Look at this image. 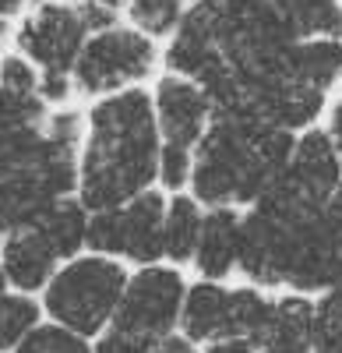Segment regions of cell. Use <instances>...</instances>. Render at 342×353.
<instances>
[{
	"mask_svg": "<svg viewBox=\"0 0 342 353\" xmlns=\"http://www.w3.org/2000/svg\"><path fill=\"white\" fill-rule=\"evenodd\" d=\"M159 117L156 103L141 88L109 96L92 110V134L81 163L85 209H117L149 191L159 176Z\"/></svg>",
	"mask_w": 342,
	"mask_h": 353,
	"instance_id": "obj_1",
	"label": "cell"
},
{
	"mask_svg": "<svg viewBox=\"0 0 342 353\" xmlns=\"http://www.w3.org/2000/svg\"><path fill=\"white\" fill-rule=\"evenodd\" d=\"M265 121L250 110L237 106L230 113H212V128L197 141V156L191 170L194 194L209 205H230V201H258L275 173L258 156V128Z\"/></svg>",
	"mask_w": 342,
	"mask_h": 353,
	"instance_id": "obj_2",
	"label": "cell"
},
{
	"mask_svg": "<svg viewBox=\"0 0 342 353\" xmlns=\"http://www.w3.org/2000/svg\"><path fill=\"white\" fill-rule=\"evenodd\" d=\"M127 290V272L117 261L106 258H81L71 261L46 290V311L64 321L78 336L99 332L117 314L120 297Z\"/></svg>",
	"mask_w": 342,
	"mask_h": 353,
	"instance_id": "obj_3",
	"label": "cell"
},
{
	"mask_svg": "<svg viewBox=\"0 0 342 353\" xmlns=\"http://www.w3.org/2000/svg\"><path fill=\"white\" fill-rule=\"evenodd\" d=\"M180 307H184V279L173 269L156 265V269L138 272L127 283L109 332L127 336L131 343L145 350H156L173 329Z\"/></svg>",
	"mask_w": 342,
	"mask_h": 353,
	"instance_id": "obj_4",
	"label": "cell"
},
{
	"mask_svg": "<svg viewBox=\"0 0 342 353\" xmlns=\"http://www.w3.org/2000/svg\"><path fill=\"white\" fill-rule=\"evenodd\" d=\"M152 64H156V46L149 36L134 32V28H103L85 43L74 64V81L85 96H99L145 78Z\"/></svg>",
	"mask_w": 342,
	"mask_h": 353,
	"instance_id": "obj_5",
	"label": "cell"
},
{
	"mask_svg": "<svg viewBox=\"0 0 342 353\" xmlns=\"http://www.w3.org/2000/svg\"><path fill=\"white\" fill-rule=\"evenodd\" d=\"M89 21H85L81 8H67V4H43L36 14H28L18 28V46L21 53H28L36 64H43V71L53 74H71V68L78 64V57L89 43Z\"/></svg>",
	"mask_w": 342,
	"mask_h": 353,
	"instance_id": "obj_6",
	"label": "cell"
},
{
	"mask_svg": "<svg viewBox=\"0 0 342 353\" xmlns=\"http://www.w3.org/2000/svg\"><path fill=\"white\" fill-rule=\"evenodd\" d=\"M222 28H226V8L222 0H194V8L180 18L177 36L166 50V64L184 78H202L215 64L226 61L222 53Z\"/></svg>",
	"mask_w": 342,
	"mask_h": 353,
	"instance_id": "obj_7",
	"label": "cell"
},
{
	"mask_svg": "<svg viewBox=\"0 0 342 353\" xmlns=\"http://www.w3.org/2000/svg\"><path fill=\"white\" fill-rule=\"evenodd\" d=\"M156 117H159L162 145L194 149L202 141V134L209 131L212 103L202 92V85L184 81V78H162L156 88Z\"/></svg>",
	"mask_w": 342,
	"mask_h": 353,
	"instance_id": "obj_8",
	"label": "cell"
},
{
	"mask_svg": "<svg viewBox=\"0 0 342 353\" xmlns=\"http://www.w3.org/2000/svg\"><path fill=\"white\" fill-rule=\"evenodd\" d=\"M286 248H290V226L268 216L265 209H254L240 219V269L258 283H282L286 269Z\"/></svg>",
	"mask_w": 342,
	"mask_h": 353,
	"instance_id": "obj_9",
	"label": "cell"
},
{
	"mask_svg": "<svg viewBox=\"0 0 342 353\" xmlns=\"http://www.w3.org/2000/svg\"><path fill=\"white\" fill-rule=\"evenodd\" d=\"M293 184L318 205H328L335 188L342 184V156L328 131H307L297 141V152L286 166Z\"/></svg>",
	"mask_w": 342,
	"mask_h": 353,
	"instance_id": "obj_10",
	"label": "cell"
},
{
	"mask_svg": "<svg viewBox=\"0 0 342 353\" xmlns=\"http://www.w3.org/2000/svg\"><path fill=\"white\" fill-rule=\"evenodd\" d=\"M61 201L36 170H21L11 176H0V226L18 233V230H32L39 219Z\"/></svg>",
	"mask_w": 342,
	"mask_h": 353,
	"instance_id": "obj_11",
	"label": "cell"
},
{
	"mask_svg": "<svg viewBox=\"0 0 342 353\" xmlns=\"http://www.w3.org/2000/svg\"><path fill=\"white\" fill-rule=\"evenodd\" d=\"M166 201L156 191H141L124 205V254L134 261H156L166 254L162 248Z\"/></svg>",
	"mask_w": 342,
	"mask_h": 353,
	"instance_id": "obj_12",
	"label": "cell"
},
{
	"mask_svg": "<svg viewBox=\"0 0 342 353\" xmlns=\"http://www.w3.org/2000/svg\"><path fill=\"white\" fill-rule=\"evenodd\" d=\"M237 254H240V216L226 209V205H215L205 216L202 237H197V251H194L197 269L209 279H222L237 265Z\"/></svg>",
	"mask_w": 342,
	"mask_h": 353,
	"instance_id": "obj_13",
	"label": "cell"
},
{
	"mask_svg": "<svg viewBox=\"0 0 342 353\" xmlns=\"http://www.w3.org/2000/svg\"><path fill=\"white\" fill-rule=\"evenodd\" d=\"M233 332V293L215 283H202L184 301V336L187 339H222Z\"/></svg>",
	"mask_w": 342,
	"mask_h": 353,
	"instance_id": "obj_14",
	"label": "cell"
},
{
	"mask_svg": "<svg viewBox=\"0 0 342 353\" xmlns=\"http://www.w3.org/2000/svg\"><path fill=\"white\" fill-rule=\"evenodd\" d=\"M53 261H56V251L36 226L11 233V241L4 244V272L21 290H39L53 272Z\"/></svg>",
	"mask_w": 342,
	"mask_h": 353,
	"instance_id": "obj_15",
	"label": "cell"
},
{
	"mask_svg": "<svg viewBox=\"0 0 342 353\" xmlns=\"http://www.w3.org/2000/svg\"><path fill=\"white\" fill-rule=\"evenodd\" d=\"M286 78L314 88H332L342 78V39L314 36V39L293 43L286 61Z\"/></svg>",
	"mask_w": 342,
	"mask_h": 353,
	"instance_id": "obj_16",
	"label": "cell"
},
{
	"mask_svg": "<svg viewBox=\"0 0 342 353\" xmlns=\"http://www.w3.org/2000/svg\"><path fill=\"white\" fill-rule=\"evenodd\" d=\"M36 230L50 241V248L56 251V258L74 254L81 244H89V216H85V201H67V198H61V201H56L53 209L39 219Z\"/></svg>",
	"mask_w": 342,
	"mask_h": 353,
	"instance_id": "obj_17",
	"label": "cell"
},
{
	"mask_svg": "<svg viewBox=\"0 0 342 353\" xmlns=\"http://www.w3.org/2000/svg\"><path fill=\"white\" fill-rule=\"evenodd\" d=\"M202 212L191 198H173L166 205V226H162V248L173 261L194 258L197 251V237H202Z\"/></svg>",
	"mask_w": 342,
	"mask_h": 353,
	"instance_id": "obj_18",
	"label": "cell"
},
{
	"mask_svg": "<svg viewBox=\"0 0 342 353\" xmlns=\"http://www.w3.org/2000/svg\"><path fill=\"white\" fill-rule=\"evenodd\" d=\"M279 8L286 11V18L297 28L300 39H314V36L342 39V4L339 0H279Z\"/></svg>",
	"mask_w": 342,
	"mask_h": 353,
	"instance_id": "obj_19",
	"label": "cell"
},
{
	"mask_svg": "<svg viewBox=\"0 0 342 353\" xmlns=\"http://www.w3.org/2000/svg\"><path fill=\"white\" fill-rule=\"evenodd\" d=\"M275 318V304H268L261 293L254 290H233V332L230 336H247L250 343H265Z\"/></svg>",
	"mask_w": 342,
	"mask_h": 353,
	"instance_id": "obj_20",
	"label": "cell"
},
{
	"mask_svg": "<svg viewBox=\"0 0 342 353\" xmlns=\"http://www.w3.org/2000/svg\"><path fill=\"white\" fill-rule=\"evenodd\" d=\"M43 96L39 92H14L0 85V134L43 128Z\"/></svg>",
	"mask_w": 342,
	"mask_h": 353,
	"instance_id": "obj_21",
	"label": "cell"
},
{
	"mask_svg": "<svg viewBox=\"0 0 342 353\" xmlns=\"http://www.w3.org/2000/svg\"><path fill=\"white\" fill-rule=\"evenodd\" d=\"M39 307L25 297H0V350H8L25 339V332L36 325Z\"/></svg>",
	"mask_w": 342,
	"mask_h": 353,
	"instance_id": "obj_22",
	"label": "cell"
},
{
	"mask_svg": "<svg viewBox=\"0 0 342 353\" xmlns=\"http://www.w3.org/2000/svg\"><path fill=\"white\" fill-rule=\"evenodd\" d=\"M89 248L106 254H124V205L99 209L89 219Z\"/></svg>",
	"mask_w": 342,
	"mask_h": 353,
	"instance_id": "obj_23",
	"label": "cell"
},
{
	"mask_svg": "<svg viewBox=\"0 0 342 353\" xmlns=\"http://www.w3.org/2000/svg\"><path fill=\"white\" fill-rule=\"evenodd\" d=\"M131 21L149 36H162L180 25V0H131Z\"/></svg>",
	"mask_w": 342,
	"mask_h": 353,
	"instance_id": "obj_24",
	"label": "cell"
},
{
	"mask_svg": "<svg viewBox=\"0 0 342 353\" xmlns=\"http://www.w3.org/2000/svg\"><path fill=\"white\" fill-rule=\"evenodd\" d=\"M14 353H89V346L81 343V336H74V329H36L32 336L21 339Z\"/></svg>",
	"mask_w": 342,
	"mask_h": 353,
	"instance_id": "obj_25",
	"label": "cell"
},
{
	"mask_svg": "<svg viewBox=\"0 0 342 353\" xmlns=\"http://www.w3.org/2000/svg\"><path fill=\"white\" fill-rule=\"evenodd\" d=\"M194 170V159H191V149H177V145H162L159 152V181L166 188H184V181Z\"/></svg>",
	"mask_w": 342,
	"mask_h": 353,
	"instance_id": "obj_26",
	"label": "cell"
},
{
	"mask_svg": "<svg viewBox=\"0 0 342 353\" xmlns=\"http://www.w3.org/2000/svg\"><path fill=\"white\" fill-rule=\"evenodd\" d=\"M0 85L14 88V92H39V74L32 71V64L25 57H8L0 64Z\"/></svg>",
	"mask_w": 342,
	"mask_h": 353,
	"instance_id": "obj_27",
	"label": "cell"
},
{
	"mask_svg": "<svg viewBox=\"0 0 342 353\" xmlns=\"http://www.w3.org/2000/svg\"><path fill=\"white\" fill-rule=\"evenodd\" d=\"M342 325V290L325 293V301L314 307V336H325Z\"/></svg>",
	"mask_w": 342,
	"mask_h": 353,
	"instance_id": "obj_28",
	"label": "cell"
},
{
	"mask_svg": "<svg viewBox=\"0 0 342 353\" xmlns=\"http://www.w3.org/2000/svg\"><path fill=\"white\" fill-rule=\"evenodd\" d=\"M71 92V74H53V71H43L39 78V96L50 99V103H64Z\"/></svg>",
	"mask_w": 342,
	"mask_h": 353,
	"instance_id": "obj_29",
	"label": "cell"
},
{
	"mask_svg": "<svg viewBox=\"0 0 342 353\" xmlns=\"http://www.w3.org/2000/svg\"><path fill=\"white\" fill-rule=\"evenodd\" d=\"M258 343H250L247 336H222L209 346V353H254Z\"/></svg>",
	"mask_w": 342,
	"mask_h": 353,
	"instance_id": "obj_30",
	"label": "cell"
},
{
	"mask_svg": "<svg viewBox=\"0 0 342 353\" xmlns=\"http://www.w3.org/2000/svg\"><path fill=\"white\" fill-rule=\"evenodd\" d=\"M99 353H152V350H145V346L131 343L127 336L109 332V336H103V343H99Z\"/></svg>",
	"mask_w": 342,
	"mask_h": 353,
	"instance_id": "obj_31",
	"label": "cell"
},
{
	"mask_svg": "<svg viewBox=\"0 0 342 353\" xmlns=\"http://www.w3.org/2000/svg\"><path fill=\"white\" fill-rule=\"evenodd\" d=\"M314 353H342V325L325 336H314Z\"/></svg>",
	"mask_w": 342,
	"mask_h": 353,
	"instance_id": "obj_32",
	"label": "cell"
},
{
	"mask_svg": "<svg viewBox=\"0 0 342 353\" xmlns=\"http://www.w3.org/2000/svg\"><path fill=\"white\" fill-rule=\"evenodd\" d=\"M328 134H332V141H335V149H339V156H342V99L332 106V121H328Z\"/></svg>",
	"mask_w": 342,
	"mask_h": 353,
	"instance_id": "obj_33",
	"label": "cell"
},
{
	"mask_svg": "<svg viewBox=\"0 0 342 353\" xmlns=\"http://www.w3.org/2000/svg\"><path fill=\"white\" fill-rule=\"evenodd\" d=\"M152 353H194V350H191V339H177V336H166V339H162V343H159V346H156Z\"/></svg>",
	"mask_w": 342,
	"mask_h": 353,
	"instance_id": "obj_34",
	"label": "cell"
},
{
	"mask_svg": "<svg viewBox=\"0 0 342 353\" xmlns=\"http://www.w3.org/2000/svg\"><path fill=\"white\" fill-rule=\"evenodd\" d=\"M325 219H328L332 237H335V244H339V251H342V209H335V205H325Z\"/></svg>",
	"mask_w": 342,
	"mask_h": 353,
	"instance_id": "obj_35",
	"label": "cell"
},
{
	"mask_svg": "<svg viewBox=\"0 0 342 353\" xmlns=\"http://www.w3.org/2000/svg\"><path fill=\"white\" fill-rule=\"evenodd\" d=\"M261 353H314V350H297V346H272V343H265Z\"/></svg>",
	"mask_w": 342,
	"mask_h": 353,
	"instance_id": "obj_36",
	"label": "cell"
},
{
	"mask_svg": "<svg viewBox=\"0 0 342 353\" xmlns=\"http://www.w3.org/2000/svg\"><path fill=\"white\" fill-rule=\"evenodd\" d=\"M21 8V0H0V18H4V14H14Z\"/></svg>",
	"mask_w": 342,
	"mask_h": 353,
	"instance_id": "obj_37",
	"label": "cell"
},
{
	"mask_svg": "<svg viewBox=\"0 0 342 353\" xmlns=\"http://www.w3.org/2000/svg\"><path fill=\"white\" fill-rule=\"evenodd\" d=\"M4 276H8V272H4V269H0V297H4Z\"/></svg>",
	"mask_w": 342,
	"mask_h": 353,
	"instance_id": "obj_38",
	"label": "cell"
},
{
	"mask_svg": "<svg viewBox=\"0 0 342 353\" xmlns=\"http://www.w3.org/2000/svg\"><path fill=\"white\" fill-rule=\"evenodd\" d=\"M103 4H113V8H120V4H124V0H103Z\"/></svg>",
	"mask_w": 342,
	"mask_h": 353,
	"instance_id": "obj_39",
	"label": "cell"
},
{
	"mask_svg": "<svg viewBox=\"0 0 342 353\" xmlns=\"http://www.w3.org/2000/svg\"><path fill=\"white\" fill-rule=\"evenodd\" d=\"M0 233H4V230H0Z\"/></svg>",
	"mask_w": 342,
	"mask_h": 353,
	"instance_id": "obj_40",
	"label": "cell"
}]
</instances>
